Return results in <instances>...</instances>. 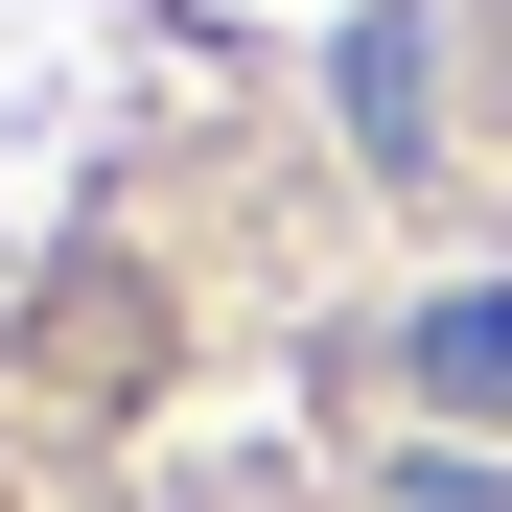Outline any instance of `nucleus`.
<instances>
[{
	"instance_id": "f03ea898",
	"label": "nucleus",
	"mask_w": 512,
	"mask_h": 512,
	"mask_svg": "<svg viewBox=\"0 0 512 512\" xmlns=\"http://www.w3.org/2000/svg\"><path fill=\"white\" fill-rule=\"evenodd\" d=\"M419 396H512V303H489V280L419 303Z\"/></svg>"
},
{
	"instance_id": "f257e3e1",
	"label": "nucleus",
	"mask_w": 512,
	"mask_h": 512,
	"mask_svg": "<svg viewBox=\"0 0 512 512\" xmlns=\"http://www.w3.org/2000/svg\"><path fill=\"white\" fill-rule=\"evenodd\" d=\"M350 140H373V163H419V140H443V94H419V24H350Z\"/></svg>"
}]
</instances>
